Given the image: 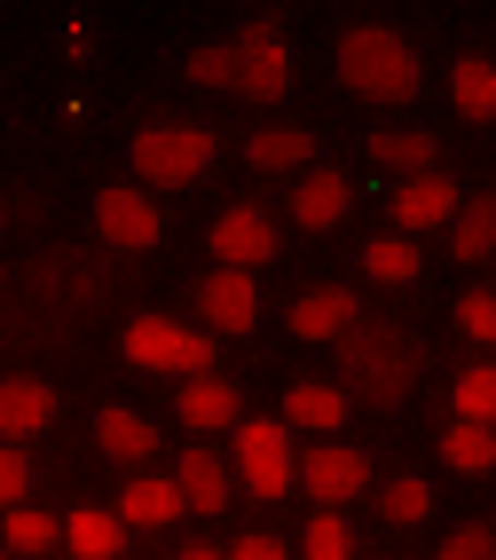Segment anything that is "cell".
I'll return each instance as SVG.
<instances>
[{
	"instance_id": "obj_3",
	"label": "cell",
	"mask_w": 496,
	"mask_h": 560,
	"mask_svg": "<svg viewBox=\"0 0 496 560\" xmlns=\"http://www.w3.org/2000/svg\"><path fill=\"white\" fill-rule=\"evenodd\" d=\"M213 166V135H198V127H150V135H134V174H150L158 190H189Z\"/></svg>"
},
{
	"instance_id": "obj_30",
	"label": "cell",
	"mask_w": 496,
	"mask_h": 560,
	"mask_svg": "<svg viewBox=\"0 0 496 560\" xmlns=\"http://www.w3.org/2000/svg\"><path fill=\"white\" fill-rule=\"evenodd\" d=\"M308 560H347V521H339V513L308 521Z\"/></svg>"
},
{
	"instance_id": "obj_5",
	"label": "cell",
	"mask_w": 496,
	"mask_h": 560,
	"mask_svg": "<svg viewBox=\"0 0 496 560\" xmlns=\"http://www.w3.org/2000/svg\"><path fill=\"white\" fill-rule=\"evenodd\" d=\"M237 88L252 103H276L292 88V71H284V40H276V16H252L245 24V40H237Z\"/></svg>"
},
{
	"instance_id": "obj_21",
	"label": "cell",
	"mask_w": 496,
	"mask_h": 560,
	"mask_svg": "<svg viewBox=\"0 0 496 560\" xmlns=\"http://www.w3.org/2000/svg\"><path fill=\"white\" fill-rule=\"evenodd\" d=\"M339 419H347V395H339V387H292L284 395V427H339Z\"/></svg>"
},
{
	"instance_id": "obj_32",
	"label": "cell",
	"mask_w": 496,
	"mask_h": 560,
	"mask_svg": "<svg viewBox=\"0 0 496 560\" xmlns=\"http://www.w3.org/2000/svg\"><path fill=\"white\" fill-rule=\"evenodd\" d=\"M457 324H465L473 340H496V292H465V301H457Z\"/></svg>"
},
{
	"instance_id": "obj_27",
	"label": "cell",
	"mask_w": 496,
	"mask_h": 560,
	"mask_svg": "<svg viewBox=\"0 0 496 560\" xmlns=\"http://www.w3.org/2000/svg\"><path fill=\"white\" fill-rule=\"evenodd\" d=\"M363 269H370L378 284H410V277H417V245H410V237H378V245L363 253Z\"/></svg>"
},
{
	"instance_id": "obj_10",
	"label": "cell",
	"mask_w": 496,
	"mask_h": 560,
	"mask_svg": "<svg viewBox=\"0 0 496 560\" xmlns=\"http://www.w3.org/2000/svg\"><path fill=\"white\" fill-rule=\"evenodd\" d=\"M198 301H205V324H213V331H252V316H260V292H252L245 269L205 277V284H198Z\"/></svg>"
},
{
	"instance_id": "obj_12",
	"label": "cell",
	"mask_w": 496,
	"mask_h": 560,
	"mask_svg": "<svg viewBox=\"0 0 496 560\" xmlns=\"http://www.w3.org/2000/svg\"><path fill=\"white\" fill-rule=\"evenodd\" d=\"M299 481H308V490H316L323 505H339V498H355L363 481H370V458H363V451H308Z\"/></svg>"
},
{
	"instance_id": "obj_17",
	"label": "cell",
	"mask_w": 496,
	"mask_h": 560,
	"mask_svg": "<svg viewBox=\"0 0 496 560\" xmlns=\"http://www.w3.org/2000/svg\"><path fill=\"white\" fill-rule=\"evenodd\" d=\"M174 513H181V490H174V481H134V490L119 498V521H127V529H166Z\"/></svg>"
},
{
	"instance_id": "obj_9",
	"label": "cell",
	"mask_w": 496,
	"mask_h": 560,
	"mask_svg": "<svg viewBox=\"0 0 496 560\" xmlns=\"http://www.w3.org/2000/svg\"><path fill=\"white\" fill-rule=\"evenodd\" d=\"M48 419H56V387L48 380H0V442H9V451L24 434H40Z\"/></svg>"
},
{
	"instance_id": "obj_24",
	"label": "cell",
	"mask_w": 496,
	"mask_h": 560,
	"mask_svg": "<svg viewBox=\"0 0 496 560\" xmlns=\"http://www.w3.org/2000/svg\"><path fill=\"white\" fill-rule=\"evenodd\" d=\"M457 419L465 427H496V363H473L457 380Z\"/></svg>"
},
{
	"instance_id": "obj_26",
	"label": "cell",
	"mask_w": 496,
	"mask_h": 560,
	"mask_svg": "<svg viewBox=\"0 0 496 560\" xmlns=\"http://www.w3.org/2000/svg\"><path fill=\"white\" fill-rule=\"evenodd\" d=\"M370 159L402 166V174H426L434 166V135H370Z\"/></svg>"
},
{
	"instance_id": "obj_36",
	"label": "cell",
	"mask_w": 496,
	"mask_h": 560,
	"mask_svg": "<svg viewBox=\"0 0 496 560\" xmlns=\"http://www.w3.org/2000/svg\"><path fill=\"white\" fill-rule=\"evenodd\" d=\"M181 560H228V552H213V545H189V552H181Z\"/></svg>"
},
{
	"instance_id": "obj_25",
	"label": "cell",
	"mask_w": 496,
	"mask_h": 560,
	"mask_svg": "<svg viewBox=\"0 0 496 560\" xmlns=\"http://www.w3.org/2000/svg\"><path fill=\"white\" fill-rule=\"evenodd\" d=\"M245 151H252V166H308V159H316V142L299 135V127H269V135H252Z\"/></svg>"
},
{
	"instance_id": "obj_8",
	"label": "cell",
	"mask_w": 496,
	"mask_h": 560,
	"mask_svg": "<svg viewBox=\"0 0 496 560\" xmlns=\"http://www.w3.org/2000/svg\"><path fill=\"white\" fill-rule=\"evenodd\" d=\"M213 253L228 260V269H260V260L276 253V230H269V213H252V206H237V213H221L213 221Z\"/></svg>"
},
{
	"instance_id": "obj_18",
	"label": "cell",
	"mask_w": 496,
	"mask_h": 560,
	"mask_svg": "<svg viewBox=\"0 0 496 560\" xmlns=\"http://www.w3.org/2000/svg\"><path fill=\"white\" fill-rule=\"evenodd\" d=\"M63 537H71V552H80V560H110V552L127 545V521H119V513H71Z\"/></svg>"
},
{
	"instance_id": "obj_4",
	"label": "cell",
	"mask_w": 496,
	"mask_h": 560,
	"mask_svg": "<svg viewBox=\"0 0 496 560\" xmlns=\"http://www.w3.org/2000/svg\"><path fill=\"white\" fill-rule=\"evenodd\" d=\"M127 363H142V371H189V380H205L213 340H205V331L166 324V316H134V324H127Z\"/></svg>"
},
{
	"instance_id": "obj_33",
	"label": "cell",
	"mask_w": 496,
	"mask_h": 560,
	"mask_svg": "<svg viewBox=\"0 0 496 560\" xmlns=\"http://www.w3.org/2000/svg\"><path fill=\"white\" fill-rule=\"evenodd\" d=\"M441 560H496V537L481 529V521H465V529H457V537L441 545Z\"/></svg>"
},
{
	"instance_id": "obj_14",
	"label": "cell",
	"mask_w": 496,
	"mask_h": 560,
	"mask_svg": "<svg viewBox=\"0 0 496 560\" xmlns=\"http://www.w3.org/2000/svg\"><path fill=\"white\" fill-rule=\"evenodd\" d=\"M292 213H299V230H331V221L347 213V174H331V166H316L308 182H299V198H292Z\"/></svg>"
},
{
	"instance_id": "obj_28",
	"label": "cell",
	"mask_w": 496,
	"mask_h": 560,
	"mask_svg": "<svg viewBox=\"0 0 496 560\" xmlns=\"http://www.w3.org/2000/svg\"><path fill=\"white\" fill-rule=\"evenodd\" d=\"M189 80H198V88H237V40L189 48Z\"/></svg>"
},
{
	"instance_id": "obj_22",
	"label": "cell",
	"mask_w": 496,
	"mask_h": 560,
	"mask_svg": "<svg viewBox=\"0 0 496 560\" xmlns=\"http://www.w3.org/2000/svg\"><path fill=\"white\" fill-rule=\"evenodd\" d=\"M441 458H449L457 474H488V466H496V427H465V419H457V427L441 434Z\"/></svg>"
},
{
	"instance_id": "obj_16",
	"label": "cell",
	"mask_w": 496,
	"mask_h": 560,
	"mask_svg": "<svg viewBox=\"0 0 496 560\" xmlns=\"http://www.w3.org/2000/svg\"><path fill=\"white\" fill-rule=\"evenodd\" d=\"M174 490H181V505H198V513H221V505H228V474H221V458H213V451H189Z\"/></svg>"
},
{
	"instance_id": "obj_35",
	"label": "cell",
	"mask_w": 496,
	"mask_h": 560,
	"mask_svg": "<svg viewBox=\"0 0 496 560\" xmlns=\"http://www.w3.org/2000/svg\"><path fill=\"white\" fill-rule=\"evenodd\" d=\"M228 560H284V545H276V537H245V545L228 552Z\"/></svg>"
},
{
	"instance_id": "obj_6",
	"label": "cell",
	"mask_w": 496,
	"mask_h": 560,
	"mask_svg": "<svg viewBox=\"0 0 496 560\" xmlns=\"http://www.w3.org/2000/svg\"><path fill=\"white\" fill-rule=\"evenodd\" d=\"M237 474H245V490H252V498H284L292 451H284V427H276V419L237 427Z\"/></svg>"
},
{
	"instance_id": "obj_23",
	"label": "cell",
	"mask_w": 496,
	"mask_h": 560,
	"mask_svg": "<svg viewBox=\"0 0 496 560\" xmlns=\"http://www.w3.org/2000/svg\"><path fill=\"white\" fill-rule=\"evenodd\" d=\"M457 110L465 119H496V63H481V56L457 63Z\"/></svg>"
},
{
	"instance_id": "obj_34",
	"label": "cell",
	"mask_w": 496,
	"mask_h": 560,
	"mask_svg": "<svg viewBox=\"0 0 496 560\" xmlns=\"http://www.w3.org/2000/svg\"><path fill=\"white\" fill-rule=\"evenodd\" d=\"M24 481H32L24 451H9V442H0V505H16V498H24Z\"/></svg>"
},
{
	"instance_id": "obj_11",
	"label": "cell",
	"mask_w": 496,
	"mask_h": 560,
	"mask_svg": "<svg viewBox=\"0 0 496 560\" xmlns=\"http://www.w3.org/2000/svg\"><path fill=\"white\" fill-rule=\"evenodd\" d=\"M347 324H355V292L347 284H316V292L292 301V331H299V340H339Z\"/></svg>"
},
{
	"instance_id": "obj_31",
	"label": "cell",
	"mask_w": 496,
	"mask_h": 560,
	"mask_svg": "<svg viewBox=\"0 0 496 560\" xmlns=\"http://www.w3.org/2000/svg\"><path fill=\"white\" fill-rule=\"evenodd\" d=\"M378 505H387V521H402V529H410V521H426V481H394V490L387 498H378Z\"/></svg>"
},
{
	"instance_id": "obj_7",
	"label": "cell",
	"mask_w": 496,
	"mask_h": 560,
	"mask_svg": "<svg viewBox=\"0 0 496 560\" xmlns=\"http://www.w3.org/2000/svg\"><path fill=\"white\" fill-rule=\"evenodd\" d=\"M95 230H103L110 245L142 253V245H158V206H150L142 190H103V198H95Z\"/></svg>"
},
{
	"instance_id": "obj_13",
	"label": "cell",
	"mask_w": 496,
	"mask_h": 560,
	"mask_svg": "<svg viewBox=\"0 0 496 560\" xmlns=\"http://www.w3.org/2000/svg\"><path fill=\"white\" fill-rule=\"evenodd\" d=\"M394 221H402V230H434V221H457V190H449V174H417V182H402Z\"/></svg>"
},
{
	"instance_id": "obj_1",
	"label": "cell",
	"mask_w": 496,
	"mask_h": 560,
	"mask_svg": "<svg viewBox=\"0 0 496 560\" xmlns=\"http://www.w3.org/2000/svg\"><path fill=\"white\" fill-rule=\"evenodd\" d=\"M417 363H426V348L402 324H347L339 331V371H347V387L363 402H402L417 387Z\"/></svg>"
},
{
	"instance_id": "obj_29",
	"label": "cell",
	"mask_w": 496,
	"mask_h": 560,
	"mask_svg": "<svg viewBox=\"0 0 496 560\" xmlns=\"http://www.w3.org/2000/svg\"><path fill=\"white\" fill-rule=\"evenodd\" d=\"M63 537V521H48V513H9V552H48Z\"/></svg>"
},
{
	"instance_id": "obj_19",
	"label": "cell",
	"mask_w": 496,
	"mask_h": 560,
	"mask_svg": "<svg viewBox=\"0 0 496 560\" xmlns=\"http://www.w3.org/2000/svg\"><path fill=\"white\" fill-rule=\"evenodd\" d=\"M95 442H103L110 458H150V442H158V434L142 427V410H119V402H110L103 419H95Z\"/></svg>"
},
{
	"instance_id": "obj_2",
	"label": "cell",
	"mask_w": 496,
	"mask_h": 560,
	"mask_svg": "<svg viewBox=\"0 0 496 560\" xmlns=\"http://www.w3.org/2000/svg\"><path fill=\"white\" fill-rule=\"evenodd\" d=\"M339 80H347L363 103H410L417 95V56H410L402 32L355 24L347 40H339Z\"/></svg>"
},
{
	"instance_id": "obj_15",
	"label": "cell",
	"mask_w": 496,
	"mask_h": 560,
	"mask_svg": "<svg viewBox=\"0 0 496 560\" xmlns=\"http://www.w3.org/2000/svg\"><path fill=\"white\" fill-rule=\"evenodd\" d=\"M245 419V402L228 380H189L181 387V427H237Z\"/></svg>"
},
{
	"instance_id": "obj_20",
	"label": "cell",
	"mask_w": 496,
	"mask_h": 560,
	"mask_svg": "<svg viewBox=\"0 0 496 560\" xmlns=\"http://www.w3.org/2000/svg\"><path fill=\"white\" fill-rule=\"evenodd\" d=\"M488 253H496V190L457 206V260H488Z\"/></svg>"
}]
</instances>
